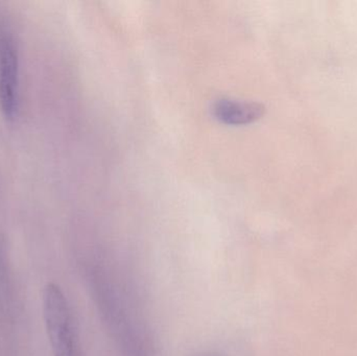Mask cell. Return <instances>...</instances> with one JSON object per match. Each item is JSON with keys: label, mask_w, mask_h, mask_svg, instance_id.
<instances>
[{"label": "cell", "mask_w": 357, "mask_h": 356, "mask_svg": "<svg viewBox=\"0 0 357 356\" xmlns=\"http://www.w3.org/2000/svg\"><path fill=\"white\" fill-rule=\"evenodd\" d=\"M8 275L6 267V242L3 235L0 234V303L6 300L8 293Z\"/></svg>", "instance_id": "277c9868"}, {"label": "cell", "mask_w": 357, "mask_h": 356, "mask_svg": "<svg viewBox=\"0 0 357 356\" xmlns=\"http://www.w3.org/2000/svg\"><path fill=\"white\" fill-rule=\"evenodd\" d=\"M18 52L14 40L0 37V108L4 117L13 121L18 112Z\"/></svg>", "instance_id": "7a4b0ae2"}, {"label": "cell", "mask_w": 357, "mask_h": 356, "mask_svg": "<svg viewBox=\"0 0 357 356\" xmlns=\"http://www.w3.org/2000/svg\"><path fill=\"white\" fill-rule=\"evenodd\" d=\"M218 121L227 125H241L253 123L264 113V108L255 102L239 100H220L213 108Z\"/></svg>", "instance_id": "3957f363"}, {"label": "cell", "mask_w": 357, "mask_h": 356, "mask_svg": "<svg viewBox=\"0 0 357 356\" xmlns=\"http://www.w3.org/2000/svg\"><path fill=\"white\" fill-rule=\"evenodd\" d=\"M43 313L54 356H77L68 302L56 284L44 288Z\"/></svg>", "instance_id": "6da1fadb"}]
</instances>
